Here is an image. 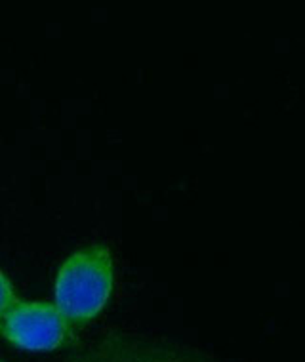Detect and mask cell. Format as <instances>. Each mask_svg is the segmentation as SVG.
Returning <instances> with one entry per match:
<instances>
[{"label": "cell", "instance_id": "1", "mask_svg": "<svg viewBox=\"0 0 305 362\" xmlns=\"http://www.w3.org/2000/svg\"><path fill=\"white\" fill-rule=\"evenodd\" d=\"M115 284L111 252L90 244L63 262L56 281V305L71 326L92 322L107 305Z\"/></svg>", "mask_w": 305, "mask_h": 362}, {"label": "cell", "instance_id": "2", "mask_svg": "<svg viewBox=\"0 0 305 362\" xmlns=\"http://www.w3.org/2000/svg\"><path fill=\"white\" fill-rule=\"evenodd\" d=\"M71 325L57 305L21 301L0 317V336L21 351L48 353L65 344Z\"/></svg>", "mask_w": 305, "mask_h": 362}, {"label": "cell", "instance_id": "3", "mask_svg": "<svg viewBox=\"0 0 305 362\" xmlns=\"http://www.w3.org/2000/svg\"><path fill=\"white\" fill-rule=\"evenodd\" d=\"M19 301L18 293L13 290L12 282L2 271H0V317H4V313L13 307Z\"/></svg>", "mask_w": 305, "mask_h": 362}]
</instances>
